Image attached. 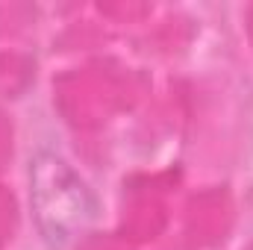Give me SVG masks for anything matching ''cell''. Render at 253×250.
<instances>
[{
  "label": "cell",
  "instance_id": "obj_1",
  "mask_svg": "<svg viewBox=\"0 0 253 250\" xmlns=\"http://www.w3.org/2000/svg\"><path fill=\"white\" fill-rule=\"evenodd\" d=\"M30 209L50 248L74 245L97 221V200L91 188L53 150L30 156Z\"/></svg>",
  "mask_w": 253,
  "mask_h": 250
}]
</instances>
